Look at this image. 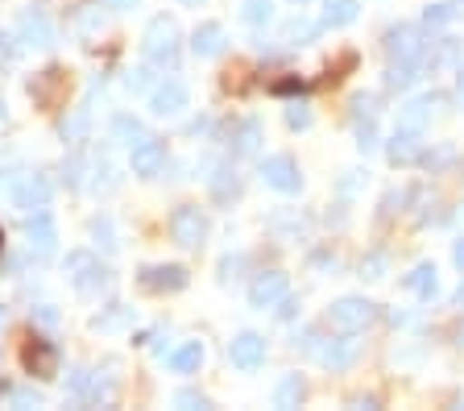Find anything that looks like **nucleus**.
Segmentation results:
<instances>
[{
	"instance_id": "obj_1",
	"label": "nucleus",
	"mask_w": 464,
	"mask_h": 411,
	"mask_svg": "<svg viewBox=\"0 0 464 411\" xmlns=\"http://www.w3.org/2000/svg\"><path fill=\"white\" fill-rule=\"evenodd\" d=\"M145 59H150V67H174L179 63V21L174 17H154L150 25H145Z\"/></svg>"
},
{
	"instance_id": "obj_2",
	"label": "nucleus",
	"mask_w": 464,
	"mask_h": 411,
	"mask_svg": "<svg viewBox=\"0 0 464 411\" xmlns=\"http://www.w3.org/2000/svg\"><path fill=\"white\" fill-rule=\"evenodd\" d=\"M377 316V308L369 304V299H357V295H344V299H336V304L328 308V324L336 328V333H353L357 337L361 328H369Z\"/></svg>"
},
{
	"instance_id": "obj_3",
	"label": "nucleus",
	"mask_w": 464,
	"mask_h": 411,
	"mask_svg": "<svg viewBox=\"0 0 464 411\" xmlns=\"http://www.w3.org/2000/svg\"><path fill=\"white\" fill-rule=\"evenodd\" d=\"M63 270H67V279L79 287L83 295H96L108 287V270L100 266L96 254H87V250H75V254H67V262H63Z\"/></svg>"
},
{
	"instance_id": "obj_4",
	"label": "nucleus",
	"mask_w": 464,
	"mask_h": 411,
	"mask_svg": "<svg viewBox=\"0 0 464 411\" xmlns=\"http://www.w3.org/2000/svg\"><path fill=\"white\" fill-rule=\"evenodd\" d=\"M170 237L183 245V250H199L203 237H208V216H203V208H195V204L174 208V216H170Z\"/></svg>"
},
{
	"instance_id": "obj_5",
	"label": "nucleus",
	"mask_w": 464,
	"mask_h": 411,
	"mask_svg": "<svg viewBox=\"0 0 464 411\" xmlns=\"http://www.w3.org/2000/svg\"><path fill=\"white\" fill-rule=\"evenodd\" d=\"M423 34H419V25H394V30H386V59L390 63H419L423 59Z\"/></svg>"
},
{
	"instance_id": "obj_6",
	"label": "nucleus",
	"mask_w": 464,
	"mask_h": 411,
	"mask_svg": "<svg viewBox=\"0 0 464 411\" xmlns=\"http://www.w3.org/2000/svg\"><path fill=\"white\" fill-rule=\"evenodd\" d=\"M261 179L274 187V191H282V196H295L303 187V175H299V162L290 154H270L266 162H261Z\"/></svg>"
},
{
	"instance_id": "obj_7",
	"label": "nucleus",
	"mask_w": 464,
	"mask_h": 411,
	"mask_svg": "<svg viewBox=\"0 0 464 411\" xmlns=\"http://www.w3.org/2000/svg\"><path fill=\"white\" fill-rule=\"evenodd\" d=\"M25 241H29V254H38V258H50V254H54L58 229H54V220H50L46 208H38V212L25 216Z\"/></svg>"
},
{
	"instance_id": "obj_8",
	"label": "nucleus",
	"mask_w": 464,
	"mask_h": 411,
	"mask_svg": "<svg viewBox=\"0 0 464 411\" xmlns=\"http://www.w3.org/2000/svg\"><path fill=\"white\" fill-rule=\"evenodd\" d=\"M13 204L21 208V212H38V208H46L50 204V183H46V175H17V183H13Z\"/></svg>"
},
{
	"instance_id": "obj_9",
	"label": "nucleus",
	"mask_w": 464,
	"mask_h": 411,
	"mask_svg": "<svg viewBox=\"0 0 464 411\" xmlns=\"http://www.w3.org/2000/svg\"><path fill=\"white\" fill-rule=\"evenodd\" d=\"M17 38L25 42V46H50L54 42V25H50V13L46 9H25L17 17Z\"/></svg>"
},
{
	"instance_id": "obj_10",
	"label": "nucleus",
	"mask_w": 464,
	"mask_h": 411,
	"mask_svg": "<svg viewBox=\"0 0 464 411\" xmlns=\"http://www.w3.org/2000/svg\"><path fill=\"white\" fill-rule=\"evenodd\" d=\"M286 274L282 270H266V274H257V279H253V287H249V304L253 308H261V312H266V308H278L282 304V295H286Z\"/></svg>"
},
{
	"instance_id": "obj_11",
	"label": "nucleus",
	"mask_w": 464,
	"mask_h": 411,
	"mask_svg": "<svg viewBox=\"0 0 464 411\" xmlns=\"http://www.w3.org/2000/svg\"><path fill=\"white\" fill-rule=\"evenodd\" d=\"M133 175H141V179H154V175H162V167H166V146L162 142H154V137H141L133 146Z\"/></svg>"
},
{
	"instance_id": "obj_12",
	"label": "nucleus",
	"mask_w": 464,
	"mask_h": 411,
	"mask_svg": "<svg viewBox=\"0 0 464 411\" xmlns=\"http://www.w3.org/2000/svg\"><path fill=\"white\" fill-rule=\"evenodd\" d=\"M228 357L237 370H257L266 362V337L261 333H241L237 341L228 345Z\"/></svg>"
},
{
	"instance_id": "obj_13",
	"label": "nucleus",
	"mask_w": 464,
	"mask_h": 411,
	"mask_svg": "<svg viewBox=\"0 0 464 411\" xmlns=\"http://www.w3.org/2000/svg\"><path fill=\"white\" fill-rule=\"evenodd\" d=\"M150 108H154V117H179L187 108V88L179 79H166V83H158L150 92Z\"/></svg>"
},
{
	"instance_id": "obj_14",
	"label": "nucleus",
	"mask_w": 464,
	"mask_h": 411,
	"mask_svg": "<svg viewBox=\"0 0 464 411\" xmlns=\"http://www.w3.org/2000/svg\"><path fill=\"white\" fill-rule=\"evenodd\" d=\"M21 362L34 378H54L58 374V349L50 341H29L25 353H21Z\"/></svg>"
},
{
	"instance_id": "obj_15",
	"label": "nucleus",
	"mask_w": 464,
	"mask_h": 411,
	"mask_svg": "<svg viewBox=\"0 0 464 411\" xmlns=\"http://www.w3.org/2000/svg\"><path fill=\"white\" fill-rule=\"evenodd\" d=\"M137 283H141L145 291H183L187 270L183 266H145V270L137 274Z\"/></svg>"
},
{
	"instance_id": "obj_16",
	"label": "nucleus",
	"mask_w": 464,
	"mask_h": 411,
	"mask_svg": "<svg viewBox=\"0 0 464 411\" xmlns=\"http://www.w3.org/2000/svg\"><path fill=\"white\" fill-rule=\"evenodd\" d=\"M444 104V100L435 96V92H427V96H415L411 104L398 113V129H411V133H423V125L431 121V113Z\"/></svg>"
},
{
	"instance_id": "obj_17",
	"label": "nucleus",
	"mask_w": 464,
	"mask_h": 411,
	"mask_svg": "<svg viewBox=\"0 0 464 411\" xmlns=\"http://www.w3.org/2000/svg\"><path fill=\"white\" fill-rule=\"evenodd\" d=\"M224 25L220 21H203L199 30L191 34V50H195V59H216V54H220L224 50Z\"/></svg>"
},
{
	"instance_id": "obj_18",
	"label": "nucleus",
	"mask_w": 464,
	"mask_h": 411,
	"mask_svg": "<svg viewBox=\"0 0 464 411\" xmlns=\"http://www.w3.org/2000/svg\"><path fill=\"white\" fill-rule=\"evenodd\" d=\"M63 88H67V75L58 67H50V71H42L34 83H29V96L38 100V104H46V108H54L58 104V96H63Z\"/></svg>"
},
{
	"instance_id": "obj_19",
	"label": "nucleus",
	"mask_w": 464,
	"mask_h": 411,
	"mask_svg": "<svg viewBox=\"0 0 464 411\" xmlns=\"http://www.w3.org/2000/svg\"><path fill=\"white\" fill-rule=\"evenodd\" d=\"M361 13V0H324V21L319 25H328V30H344L353 25Z\"/></svg>"
},
{
	"instance_id": "obj_20",
	"label": "nucleus",
	"mask_w": 464,
	"mask_h": 411,
	"mask_svg": "<svg viewBox=\"0 0 464 411\" xmlns=\"http://www.w3.org/2000/svg\"><path fill=\"white\" fill-rule=\"evenodd\" d=\"M303 399H307V382H303V374H286V378L274 387V407H282V411L299 407Z\"/></svg>"
},
{
	"instance_id": "obj_21",
	"label": "nucleus",
	"mask_w": 464,
	"mask_h": 411,
	"mask_svg": "<svg viewBox=\"0 0 464 411\" xmlns=\"http://www.w3.org/2000/svg\"><path fill=\"white\" fill-rule=\"evenodd\" d=\"M386 154H390V162H394V167H406V162H415V158H419V133H411V129H398V133L390 137Z\"/></svg>"
},
{
	"instance_id": "obj_22",
	"label": "nucleus",
	"mask_w": 464,
	"mask_h": 411,
	"mask_svg": "<svg viewBox=\"0 0 464 411\" xmlns=\"http://www.w3.org/2000/svg\"><path fill=\"white\" fill-rule=\"evenodd\" d=\"M71 25H75L79 38H100V30H104V5H79Z\"/></svg>"
},
{
	"instance_id": "obj_23",
	"label": "nucleus",
	"mask_w": 464,
	"mask_h": 411,
	"mask_svg": "<svg viewBox=\"0 0 464 411\" xmlns=\"http://www.w3.org/2000/svg\"><path fill=\"white\" fill-rule=\"evenodd\" d=\"M199 362H203V345L199 341H187V345H179V349L170 353V370L174 374H195L199 370Z\"/></svg>"
},
{
	"instance_id": "obj_24",
	"label": "nucleus",
	"mask_w": 464,
	"mask_h": 411,
	"mask_svg": "<svg viewBox=\"0 0 464 411\" xmlns=\"http://www.w3.org/2000/svg\"><path fill=\"white\" fill-rule=\"evenodd\" d=\"M406 287H411V291H415L419 299H431V295H435V287H440V283H435V266H431V262L415 266V270L406 274Z\"/></svg>"
},
{
	"instance_id": "obj_25",
	"label": "nucleus",
	"mask_w": 464,
	"mask_h": 411,
	"mask_svg": "<svg viewBox=\"0 0 464 411\" xmlns=\"http://www.w3.org/2000/svg\"><path fill=\"white\" fill-rule=\"evenodd\" d=\"M133 320V308H125V304H112L108 312H100L96 320H92V328L96 333H116V328H125V324Z\"/></svg>"
},
{
	"instance_id": "obj_26",
	"label": "nucleus",
	"mask_w": 464,
	"mask_h": 411,
	"mask_svg": "<svg viewBox=\"0 0 464 411\" xmlns=\"http://www.w3.org/2000/svg\"><path fill=\"white\" fill-rule=\"evenodd\" d=\"M212 196L220 200V204H228V200L241 196V179H237V171H228V167L216 171L212 175Z\"/></svg>"
},
{
	"instance_id": "obj_27",
	"label": "nucleus",
	"mask_w": 464,
	"mask_h": 411,
	"mask_svg": "<svg viewBox=\"0 0 464 411\" xmlns=\"http://www.w3.org/2000/svg\"><path fill=\"white\" fill-rule=\"evenodd\" d=\"M112 137L116 142H125V146H137V142L145 137V125L137 117H116L112 121Z\"/></svg>"
},
{
	"instance_id": "obj_28",
	"label": "nucleus",
	"mask_w": 464,
	"mask_h": 411,
	"mask_svg": "<svg viewBox=\"0 0 464 411\" xmlns=\"http://www.w3.org/2000/svg\"><path fill=\"white\" fill-rule=\"evenodd\" d=\"M257 142H261V125H257V121H245V125L232 133V150H237V154H253V150H257Z\"/></svg>"
},
{
	"instance_id": "obj_29",
	"label": "nucleus",
	"mask_w": 464,
	"mask_h": 411,
	"mask_svg": "<svg viewBox=\"0 0 464 411\" xmlns=\"http://www.w3.org/2000/svg\"><path fill=\"white\" fill-rule=\"evenodd\" d=\"M415 71H419V63H390L386 88H411V83H415Z\"/></svg>"
},
{
	"instance_id": "obj_30",
	"label": "nucleus",
	"mask_w": 464,
	"mask_h": 411,
	"mask_svg": "<svg viewBox=\"0 0 464 411\" xmlns=\"http://www.w3.org/2000/svg\"><path fill=\"white\" fill-rule=\"evenodd\" d=\"M241 17L249 21V25H266V21L274 17V0H245V5H241Z\"/></svg>"
},
{
	"instance_id": "obj_31",
	"label": "nucleus",
	"mask_w": 464,
	"mask_h": 411,
	"mask_svg": "<svg viewBox=\"0 0 464 411\" xmlns=\"http://www.w3.org/2000/svg\"><path fill=\"white\" fill-rule=\"evenodd\" d=\"M315 34H319V25H315V21H303V17H295V21H290V25H286V30H282V38H286L290 46H299V42H311V38H315Z\"/></svg>"
},
{
	"instance_id": "obj_32",
	"label": "nucleus",
	"mask_w": 464,
	"mask_h": 411,
	"mask_svg": "<svg viewBox=\"0 0 464 411\" xmlns=\"http://www.w3.org/2000/svg\"><path fill=\"white\" fill-rule=\"evenodd\" d=\"M92 378H96V374H92V370H83V366H79V370H71V378H67V391L75 395V399H87V395H92Z\"/></svg>"
},
{
	"instance_id": "obj_33",
	"label": "nucleus",
	"mask_w": 464,
	"mask_h": 411,
	"mask_svg": "<svg viewBox=\"0 0 464 411\" xmlns=\"http://www.w3.org/2000/svg\"><path fill=\"white\" fill-rule=\"evenodd\" d=\"M174 407H187V411H203V407H212V399L199 391H179L174 395Z\"/></svg>"
},
{
	"instance_id": "obj_34",
	"label": "nucleus",
	"mask_w": 464,
	"mask_h": 411,
	"mask_svg": "<svg viewBox=\"0 0 464 411\" xmlns=\"http://www.w3.org/2000/svg\"><path fill=\"white\" fill-rule=\"evenodd\" d=\"M83 129H87V108H75V117L63 121V137H67V142H79Z\"/></svg>"
},
{
	"instance_id": "obj_35",
	"label": "nucleus",
	"mask_w": 464,
	"mask_h": 411,
	"mask_svg": "<svg viewBox=\"0 0 464 411\" xmlns=\"http://www.w3.org/2000/svg\"><path fill=\"white\" fill-rule=\"evenodd\" d=\"M456 17V5H427V13H423V21L427 25H444V21H452Z\"/></svg>"
},
{
	"instance_id": "obj_36",
	"label": "nucleus",
	"mask_w": 464,
	"mask_h": 411,
	"mask_svg": "<svg viewBox=\"0 0 464 411\" xmlns=\"http://www.w3.org/2000/svg\"><path fill=\"white\" fill-rule=\"evenodd\" d=\"M386 274V254H369L361 262V279H382Z\"/></svg>"
},
{
	"instance_id": "obj_37",
	"label": "nucleus",
	"mask_w": 464,
	"mask_h": 411,
	"mask_svg": "<svg viewBox=\"0 0 464 411\" xmlns=\"http://www.w3.org/2000/svg\"><path fill=\"white\" fill-rule=\"evenodd\" d=\"M286 125H290V129H307V125H311L307 104H290V108H286Z\"/></svg>"
},
{
	"instance_id": "obj_38",
	"label": "nucleus",
	"mask_w": 464,
	"mask_h": 411,
	"mask_svg": "<svg viewBox=\"0 0 464 411\" xmlns=\"http://www.w3.org/2000/svg\"><path fill=\"white\" fill-rule=\"evenodd\" d=\"M34 320L50 328V324H58V308L54 304H38V308H34Z\"/></svg>"
},
{
	"instance_id": "obj_39",
	"label": "nucleus",
	"mask_w": 464,
	"mask_h": 411,
	"mask_svg": "<svg viewBox=\"0 0 464 411\" xmlns=\"http://www.w3.org/2000/svg\"><path fill=\"white\" fill-rule=\"evenodd\" d=\"M13 403H17V407H38L42 395L38 391H13Z\"/></svg>"
},
{
	"instance_id": "obj_40",
	"label": "nucleus",
	"mask_w": 464,
	"mask_h": 411,
	"mask_svg": "<svg viewBox=\"0 0 464 411\" xmlns=\"http://www.w3.org/2000/svg\"><path fill=\"white\" fill-rule=\"evenodd\" d=\"M456 59V38H444V46H440V54H435L431 59V67L435 63H452Z\"/></svg>"
},
{
	"instance_id": "obj_41",
	"label": "nucleus",
	"mask_w": 464,
	"mask_h": 411,
	"mask_svg": "<svg viewBox=\"0 0 464 411\" xmlns=\"http://www.w3.org/2000/svg\"><path fill=\"white\" fill-rule=\"evenodd\" d=\"M129 88H133V92H145V88H150V71H133V75H129Z\"/></svg>"
},
{
	"instance_id": "obj_42",
	"label": "nucleus",
	"mask_w": 464,
	"mask_h": 411,
	"mask_svg": "<svg viewBox=\"0 0 464 411\" xmlns=\"http://www.w3.org/2000/svg\"><path fill=\"white\" fill-rule=\"evenodd\" d=\"M299 312V299H290V295H282V308H278V316L282 320H290V316Z\"/></svg>"
},
{
	"instance_id": "obj_43",
	"label": "nucleus",
	"mask_w": 464,
	"mask_h": 411,
	"mask_svg": "<svg viewBox=\"0 0 464 411\" xmlns=\"http://www.w3.org/2000/svg\"><path fill=\"white\" fill-rule=\"evenodd\" d=\"M0 63H13V42L0 34Z\"/></svg>"
},
{
	"instance_id": "obj_44",
	"label": "nucleus",
	"mask_w": 464,
	"mask_h": 411,
	"mask_svg": "<svg viewBox=\"0 0 464 411\" xmlns=\"http://www.w3.org/2000/svg\"><path fill=\"white\" fill-rule=\"evenodd\" d=\"M104 9H137V0H104Z\"/></svg>"
},
{
	"instance_id": "obj_45",
	"label": "nucleus",
	"mask_w": 464,
	"mask_h": 411,
	"mask_svg": "<svg viewBox=\"0 0 464 411\" xmlns=\"http://www.w3.org/2000/svg\"><path fill=\"white\" fill-rule=\"evenodd\" d=\"M452 258H456V266H460V270H464V237H460V241H456V250H452Z\"/></svg>"
},
{
	"instance_id": "obj_46",
	"label": "nucleus",
	"mask_w": 464,
	"mask_h": 411,
	"mask_svg": "<svg viewBox=\"0 0 464 411\" xmlns=\"http://www.w3.org/2000/svg\"><path fill=\"white\" fill-rule=\"evenodd\" d=\"M456 88H460V100H464V63H460V79H456Z\"/></svg>"
},
{
	"instance_id": "obj_47",
	"label": "nucleus",
	"mask_w": 464,
	"mask_h": 411,
	"mask_svg": "<svg viewBox=\"0 0 464 411\" xmlns=\"http://www.w3.org/2000/svg\"><path fill=\"white\" fill-rule=\"evenodd\" d=\"M183 5H187V9H199V5H203V0H183Z\"/></svg>"
},
{
	"instance_id": "obj_48",
	"label": "nucleus",
	"mask_w": 464,
	"mask_h": 411,
	"mask_svg": "<svg viewBox=\"0 0 464 411\" xmlns=\"http://www.w3.org/2000/svg\"><path fill=\"white\" fill-rule=\"evenodd\" d=\"M456 304H460V308H464V283H460V291H456Z\"/></svg>"
},
{
	"instance_id": "obj_49",
	"label": "nucleus",
	"mask_w": 464,
	"mask_h": 411,
	"mask_svg": "<svg viewBox=\"0 0 464 411\" xmlns=\"http://www.w3.org/2000/svg\"><path fill=\"white\" fill-rule=\"evenodd\" d=\"M0 320H5V304H0Z\"/></svg>"
},
{
	"instance_id": "obj_50",
	"label": "nucleus",
	"mask_w": 464,
	"mask_h": 411,
	"mask_svg": "<svg viewBox=\"0 0 464 411\" xmlns=\"http://www.w3.org/2000/svg\"><path fill=\"white\" fill-rule=\"evenodd\" d=\"M0 250H5V233H0Z\"/></svg>"
},
{
	"instance_id": "obj_51",
	"label": "nucleus",
	"mask_w": 464,
	"mask_h": 411,
	"mask_svg": "<svg viewBox=\"0 0 464 411\" xmlns=\"http://www.w3.org/2000/svg\"><path fill=\"white\" fill-rule=\"evenodd\" d=\"M0 117H5V104H0Z\"/></svg>"
},
{
	"instance_id": "obj_52",
	"label": "nucleus",
	"mask_w": 464,
	"mask_h": 411,
	"mask_svg": "<svg viewBox=\"0 0 464 411\" xmlns=\"http://www.w3.org/2000/svg\"><path fill=\"white\" fill-rule=\"evenodd\" d=\"M295 5H307V0H295Z\"/></svg>"
}]
</instances>
